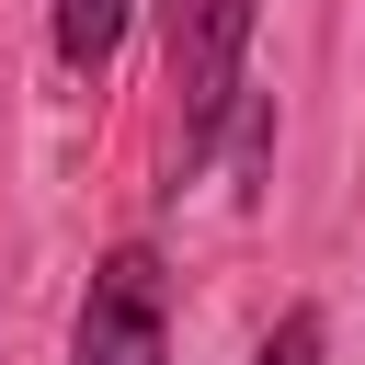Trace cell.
Returning <instances> with one entry per match:
<instances>
[{
  "instance_id": "cell-1",
  "label": "cell",
  "mask_w": 365,
  "mask_h": 365,
  "mask_svg": "<svg viewBox=\"0 0 365 365\" xmlns=\"http://www.w3.org/2000/svg\"><path fill=\"white\" fill-rule=\"evenodd\" d=\"M251 11H262V0H160V68H171V103H182V171H205L217 125L240 114ZM182 171H171V182H182Z\"/></svg>"
},
{
  "instance_id": "cell-2",
  "label": "cell",
  "mask_w": 365,
  "mask_h": 365,
  "mask_svg": "<svg viewBox=\"0 0 365 365\" xmlns=\"http://www.w3.org/2000/svg\"><path fill=\"white\" fill-rule=\"evenodd\" d=\"M68 365H171V308H160V262L148 251H114L91 274Z\"/></svg>"
},
{
  "instance_id": "cell-3",
  "label": "cell",
  "mask_w": 365,
  "mask_h": 365,
  "mask_svg": "<svg viewBox=\"0 0 365 365\" xmlns=\"http://www.w3.org/2000/svg\"><path fill=\"white\" fill-rule=\"evenodd\" d=\"M114 34H125V0H57V57L68 68H103Z\"/></svg>"
},
{
  "instance_id": "cell-4",
  "label": "cell",
  "mask_w": 365,
  "mask_h": 365,
  "mask_svg": "<svg viewBox=\"0 0 365 365\" xmlns=\"http://www.w3.org/2000/svg\"><path fill=\"white\" fill-rule=\"evenodd\" d=\"M251 365H331V331H319V308H285L274 331H262V354Z\"/></svg>"
}]
</instances>
